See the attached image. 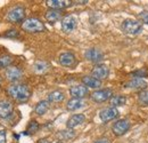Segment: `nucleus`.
<instances>
[{"instance_id": "nucleus-33", "label": "nucleus", "mask_w": 148, "mask_h": 143, "mask_svg": "<svg viewBox=\"0 0 148 143\" xmlns=\"http://www.w3.org/2000/svg\"><path fill=\"white\" fill-rule=\"evenodd\" d=\"M95 143H111V142H110V140H108V139H106V137H101V139L97 140Z\"/></svg>"}, {"instance_id": "nucleus-11", "label": "nucleus", "mask_w": 148, "mask_h": 143, "mask_svg": "<svg viewBox=\"0 0 148 143\" xmlns=\"http://www.w3.org/2000/svg\"><path fill=\"white\" fill-rule=\"evenodd\" d=\"M77 25V21L76 18L72 16V15H69V16H65V17L62 19V30L66 33H70L75 30Z\"/></svg>"}, {"instance_id": "nucleus-34", "label": "nucleus", "mask_w": 148, "mask_h": 143, "mask_svg": "<svg viewBox=\"0 0 148 143\" xmlns=\"http://www.w3.org/2000/svg\"><path fill=\"white\" fill-rule=\"evenodd\" d=\"M38 143H49V141H48L47 139H40V140L38 141Z\"/></svg>"}, {"instance_id": "nucleus-29", "label": "nucleus", "mask_w": 148, "mask_h": 143, "mask_svg": "<svg viewBox=\"0 0 148 143\" xmlns=\"http://www.w3.org/2000/svg\"><path fill=\"white\" fill-rule=\"evenodd\" d=\"M5 37H8V38H16V37H18V31L15 30V29L9 30V31H7V32L5 33Z\"/></svg>"}, {"instance_id": "nucleus-22", "label": "nucleus", "mask_w": 148, "mask_h": 143, "mask_svg": "<svg viewBox=\"0 0 148 143\" xmlns=\"http://www.w3.org/2000/svg\"><path fill=\"white\" fill-rule=\"evenodd\" d=\"M125 102H127V97L123 95H114V96H112L111 101H110V103L113 108L122 107L125 104Z\"/></svg>"}, {"instance_id": "nucleus-28", "label": "nucleus", "mask_w": 148, "mask_h": 143, "mask_svg": "<svg viewBox=\"0 0 148 143\" xmlns=\"http://www.w3.org/2000/svg\"><path fill=\"white\" fill-rule=\"evenodd\" d=\"M60 137H64V139H72L74 136V132L71 129H69V131H62L59 134H58Z\"/></svg>"}, {"instance_id": "nucleus-36", "label": "nucleus", "mask_w": 148, "mask_h": 143, "mask_svg": "<svg viewBox=\"0 0 148 143\" xmlns=\"http://www.w3.org/2000/svg\"><path fill=\"white\" fill-rule=\"evenodd\" d=\"M0 85H1V78H0Z\"/></svg>"}, {"instance_id": "nucleus-13", "label": "nucleus", "mask_w": 148, "mask_h": 143, "mask_svg": "<svg viewBox=\"0 0 148 143\" xmlns=\"http://www.w3.org/2000/svg\"><path fill=\"white\" fill-rule=\"evenodd\" d=\"M84 57L93 63H99L100 61L104 60V54L100 49H97V48H90V49H87L86 53H84Z\"/></svg>"}, {"instance_id": "nucleus-16", "label": "nucleus", "mask_w": 148, "mask_h": 143, "mask_svg": "<svg viewBox=\"0 0 148 143\" xmlns=\"http://www.w3.org/2000/svg\"><path fill=\"white\" fill-rule=\"evenodd\" d=\"M46 3H47V6L50 7L51 9L60 10V9H63V8H66V7L71 6L72 1H69V0H47Z\"/></svg>"}, {"instance_id": "nucleus-15", "label": "nucleus", "mask_w": 148, "mask_h": 143, "mask_svg": "<svg viewBox=\"0 0 148 143\" xmlns=\"http://www.w3.org/2000/svg\"><path fill=\"white\" fill-rule=\"evenodd\" d=\"M75 62H76V60H75V56H74L73 53L66 52V53H63L59 55V63L63 67H73Z\"/></svg>"}, {"instance_id": "nucleus-7", "label": "nucleus", "mask_w": 148, "mask_h": 143, "mask_svg": "<svg viewBox=\"0 0 148 143\" xmlns=\"http://www.w3.org/2000/svg\"><path fill=\"white\" fill-rule=\"evenodd\" d=\"M5 77L7 80H9L12 83H16L23 77V71L18 67H9L5 70Z\"/></svg>"}, {"instance_id": "nucleus-4", "label": "nucleus", "mask_w": 148, "mask_h": 143, "mask_svg": "<svg viewBox=\"0 0 148 143\" xmlns=\"http://www.w3.org/2000/svg\"><path fill=\"white\" fill-rule=\"evenodd\" d=\"M112 95H113V92L108 88H105V90H95L93 93H91L90 97L96 103H103V102H106L107 100H111Z\"/></svg>"}, {"instance_id": "nucleus-6", "label": "nucleus", "mask_w": 148, "mask_h": 143, "mask_svg": "<svg viewBox=\"0 0 148 143\" xmlns=\"http://www.w3.org/2000/svg\"><path fill=\"white\" fill-rule=\"evenodd\" d=\"M130 129V123L127 119H120L117 121H115L112 126V131L116 136H121L124 135Z\"/></svg>"}, {"instance_id": "nucleus-9", "label": "nucleus", "mask_w": 148, "mask_h": 143, "mask_svg": "<svg viewBox=\"0 0 148 143\" xmlns=\"http://www.w3.org/2000/svg\"><path fill=\"white\" fill-rule=\"evenodd\" d=\"M125 86L136 92H144L148 87V84L143 78H133L125 84Z\"/></svg>"}, {"instance_id": "nucleus-8", "label": "nucleus", "mask_w": 148, "mask_h": 143, "mask_svg": "<svg viewBox=\"0 0 148 143\" xmlns=\"http://www.w3.org/2000/svg\"><path fill=\"white\" fill-rule=\"evenodd\" d=\"M119 116V110L116 108H105L103 109L100 112H99V118L101 119V121L104 123H107V121H111L113 119H115L116 117Z\"/></svg>"}, {"instance_id": "nucleus-35", "label": "nucleus", "mask_w": 148, "mask_h": 143, "mask_svg": "<svg viewBox=\"0 0 148 143\" xmlns=\"http://www.w3.org/2000/svg\"><path fill=\"white\" fill-rule=\"evenodd\" d=\"M56 143H63V142H60V141H58V142H56Z\"/></svg>"}, {"instance_id": "nucleus-21", "label": "nucleus", "mask_w": 148, "mask_h": 143, "mask_svg": "<svg viewBox=\"0 0 148 143\" xmlns=\"http://www.w3.org/2000/svg\"><path fill=\"white\" fill-rule=\"evenodd\" d=\"M83 106H84V103H83L82 100H80V99H71L66 104V109L69 111H75V110L81 109Z\"/></svg>"}, {"instance_id": "nucleus-30", "label": "nucleus", "mask_w": 148, "mask_h": 143, "mask_svg": "<svg viewBox=\"0 0 148 143\" xmlns=\"http://www.w3.org/2000/svg\"><path fill=\"white\" fill-rule=\"evenodd\" d=\"M139 17L141 18V21L145 23V24H148V12H141L139 14Z\"/></svg>"}, {"instance_id": "nucleus-18", "label": "nucleus", "mask_w": 148, "mask_h": 143, "mask_svg": "<svg viewBox=\"0 0 148 143\" xmlns=\"http://www.w3.org/2000/svg\"><path fill=\"white\" fill-rule=\"evenodd\" d=\"M82 83L86 87H89V88H99L101 86V81L96 79L92 76H84L82 78Z\"/></svg>"}, {"instance_id": "nucleus-20", "label": "nucleus", "mask_w": 148, "mask_h": 143, "mask_svg": "<svg viewBox=\"0 0 148 143\" xmlns=\"http://www.w3.org/2000/svg\"><path fill=\"white\" fill-rule=\"evenodd\" d=\"M65 95L63 92L60 90H54L51 93H49L48 95V102H51V103H59L64 100Z\"/></svg>"}, {"instance_id": "nucleus-3", "label": "nucleus", "mask_w": 148, "mask_h": 143, "mask_svg": "<svg viewBox=\"0 0 148 143\" xmlns=\"http://www.w3.org/2000/svg\"><path fill=\"white\" fill-rule=\"evenodd\" d=\"M122 31L124 33H128V35H138L140 33V31L143 30V24L136 19H124L123 23H122Z\"/></svg>"}, {"instance_id": "nucleus-31", "label": "nucleus", "mask_w": 148, "mask_h": 143, "mask_svg": "<svg viewBox=\"0 0 148 143\" xmlns=\"http://www.w3.org/2000/svg\"><path fill=\"white\" fill-rule=\"evenodd\" d=\"M6 139H7L6 131L5 129H0V143H6Z\"/></svg>"}, {"instance_id": "nucleus-2", "label": "nucleus", "mask_w": 148, "mask_h": 143, "mask_svg": "<svg viewBox=\"0 0 148 143\" xmlns=\"http://www.w3.org/2000/svg\"><path fill=\"white\" fill-rule=\"evenodd\" d=\"M22 29L26 32H30V33H36V32H42L45 31V24L36 17H30L26 18L23 21L22 23Z\"/></svg>"}, {"instance_id": "nucleus-12", "label": "nucleus", "mask_w": 148, "mask_h": 143, "mask_svg": "<svg viewBox=\"0 0 148 143\" xmlns=\"http://www.w3.org/2000/svg\"><path fill=\"white\" fill-rule=\"evenodd\" d=\"M91 74H92V77H95L96 79H98V80L101 81L103 79H106L108 77L110 70H108L107 65H105V64H97V65H95V68L92 69Z\"/></svg>"}, {"instance_id": "nucleus-17", "label": "nucleus", "mask_w": 148, "mask_h": 143, "mask_svg": "<svg viewBox=\"0 0 148 143\" xmlns=\"http://www.w3.org/2000/svg\"><path fill=\"white\" fill-rule=\"evenodd\" d=\"M84 120H86L84 115H82V113H76V115H73V116L67 120L66 126H67L69 129H72V128H75L76 126L83 124Z\"/></svg>"}, {"instance_id": "nucleus-1", "label": "nucleus", "mask_w": 148, "mask_h": 143, "mask_svg": "<svg viewBox=\"0 0 148 143\" xmlns=\"http://www.w3.org/2000/svg\"><path fill=\"white\" fill-rule=\"evenodd\" d=\"M8 95L17 102H26L31 97V90L24 84H12L7 88Z\"/></svg>"}, {"instance_id": "nucleus-14", "label": "nucleus", "mask_w": 148, "mask_h": 143, "mask_svg": "<svg viewBox=\"0 0 148 143\" xmlns=\"http://www.w3.org/2000/svg\"><path fill=\"white\" fill-rule=\"evenodd\" d=\"M70 94L73 99L82 100L83 97H86L89 94V90L84 85H75V86H72L70 88Z\"/></svg>"}, {"instance_id": "nucleus-10", "label": "nucleus", "mask_w": 148, "mask_h": 143, "mask_svg": "<svg viewBox=\"0 0 148 143\" xmlns=\"http://www.w3.org/2000/svg\"><path fill=\"white\" fill-rule=\"evenodd\" d=\"M14 107L13 103L8 100H1L0 101V118L1 119H7L13 115Z\"/></svg>"}, {"instance_id": "nucleus-23", "label": "nucleus", "mask_w": 148, "mask_h": 143, "mask_svg": "<svg viewBox=\"0 0 148 143\" xmlns=\"http://www.w3.org/2000/svg\"><path fill=\"white\" fill-rule=\"evenodd\" d=\"M48 109H49V102L48 101H40L34 108V111H36L37 115L42 116L48 111Z\"/></svg>"}, {"instance_id": "nucleus-5", "label": "nucleus", "mask_w": 148, "mask_h": 143, "mask_svg": "<svg viewBox=\"0 0 148 143\" xmlns=\"http://www.w3.org/2000/svg\"><path fill=\"white\" fill-rule=\"evenodd\" d=\"M24 17H25V9L21 6L12 8L7 15V18L10 23H18L21 21H23Z\"/></svg>"}, {"instance_id": "nucleus-27", "label": "nucleus", "mask_w": 148, "mask_h": 143, "mask_svg": "<svg viewBox=\"0 0 148 143\" xmlns=\"http://www.w3.org/2000/svg\"><path fill=\"white\" fill-rule=\"evenodd\" d=\"M138 102L141 106H148V90L140 92L138 95Z\"/></svg>"}, {"instance_id": "nucleus-26", "label": "nucleus", "mask_w": 148, "mask_h": 143, "mask_svg": "<svg viewBox=\"0 0 148 143\" xmlns=\"http://www.w3.org/2000/svg\"><path fill=\"white\" fill-rule=\"evenodd\" d=\"M39 128H40L39 124L36 120H32V121H30V124L27 126V129H26L25 134H34V133H37L38 131H39Z\"/></svg>"}, {"instance_id": "nucleus-25", "label": "nucleus", "mask_w": 148, "mask_h": 143, "mask_svg": "<svg viewBox=\"0 0 148 143\" xmlns=\"http://www.w3.org/2000/svg\"><path fill=\"white\" fill-rule=\"evenodd\" d=\"M12 62H13V58H12V56H9V55H2V56H0V69H7V68H9L10 67V64H12Z\"/></svg>"}, {"instance_id": "nucleus-19", "label": "nucleus", "mask_w": 148, "mask_h": 143, "mask_svg": "<svg viewBox=\"0 0 148 143\" xmlns=\"http://www.w3.org/2000/svg\"><path fill=\"white\" fill-rule=\"evenodd\" d=\"M46 19L50 23H56L57 21H59L62 18V12L60 10H57V9H49L46 15H45Z\"/></svg>"}, {"instance_id": "nucleus-32", "label": "nucleus", "mask_w": 148, "mask_h": 143, "mask_svg": "<svg viewBox=\"0 0 148 143\" xmlns=\"http://www.w3.org/2000/svg\"><path fill=\"white\" fill-rule=\"evenodd\" d=\"M134 74V77H137V78H139V77H144V76H147V73L145 71H137L133 73Z\"/></svg>"}, {"instance_id": "nucleus-24", "label": "nucleus", "mask_w": 148, "mask_h": 143, "mask_svg": "<svg viewBox=\"0 0 148 143\" xmlns=\"http://www.w3.org/2000/svg\"><path fill=\"white\" fill-rule=\"evenodd\" d=\"M48 68H49V64L47 62H43V61H38L33 65V70L37 73H43L48 70Z\"/></svg>"}]
</instances>
